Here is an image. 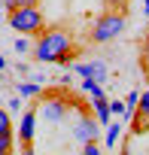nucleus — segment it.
Masks as SVG:
<instances>
[{
    "label": "nucleus",
    "mask_w": 149,
    "mask_h": 155,
    "mask_svg": "<svg viewBox=\"0 0 149 155\" xmlns=\"http://www.w3.org/2000/svg\"><path fill=\"white\" fill-rule=\"evenodd\" d=\"M6 107H9V113H18V110H22V101H18V97H12Z\"/></svg>",
    "instance_id": "obj_18"
},
{
    "label": "nucleus",
    "mask_w": 149,
    "mask_h": 155,
    "mask_svg": "<svg viewBox=\"0 0 149 155\" xmlns=\"http://www.w3.org/2000/svg\"><path fill=\"white\" fill-rule=\"evenodd\" d=\"M28 49H31V46H28V40H25V37H18V40H15V52H22V55H25Z\"/></svg>",
    "instance_id": "obj_17"
},
{
    "label": "nucleus",
    "mask_w": 149,
    "mask_h": 155,
    "mask_svg": "<svg viewBox=\"0 0 149 155\" xmlns=\"http://www.w3.org/2000/svg\"><path fill=\"white\" fill-rule=\"evenodd\" d=\"M107 3L116 6V9H125V6H128V0H107Z\"/></svg>",
    "instance_id": "obj_19"
},
{
    "label": "nucleus",
    "mask_w": 149,
    "mask_h": 155,
    "mask_svg": "<svg viewBox=\"0 0 149 155\" xmlns=\"http://www.w3.org/2000/svg\"><path fill=\"white\" fill-rule=\"evenodd\" d=\"M18 6H40V0H18Z\"/></svg>",
    "instance_id": "obj_20"
},
{
    "label": "nucleus",
    "mask_w": 149,
    "mask_h": 155,
    "mask_svg": "<svg viewBox=\"0 0 149 155\" xmlns=\"http://www.w3.org/2000/svg\"><path fill=\"white\" fill-rule=\"evenodd\" d=\"M82 152H85V155H101V146H98V140H88V143H82Z\"/></svg>",
    "instance_id": "obj_14"
},
{
    "label": "nucleus",
    "mask_w": 149,
    "mask_h": 155,
    "mask_svg": "<svg viewBox=\"0 0 149 155\" xmlns=\"http://www.w3.org/2000/svg\"><path fill=\"white\" fill-rule=\"evenodd\" d=\"M104 131H107V146H116L119 143V134L125 128H122V122H110V125H104Z\"/></svg>",
    "instance_id": "obj_9"
},
{
    "label": "nucleus",
    "mask_w": 149,
    "mask_h": 155,
    "mask_svg": "<svg viewBox=\"0 0 149 155\" xmlns=\"http://www.w3.org/2000/svg\"><path fill=\"white\" fill-rule=\"evenodd\" d=\"M15 91H18V97H37L40 94V85L37 82H18Z\"/></svg>",
    "instance_id": "obj_10"
},
{
    "label": "nucleus",
    "mask_w": 149,
    "mask_h": 155,
    "mask_svg": "<svg viewBox=\"0 0 149 155\" xmlns=\"http://www.w3.org/2000/svg\"><path fill=\"white\" fill-rule=\"evenodd\" d=\"M91 97H94V119L101 122V128H104V125H110V122H113V110H110V101H107L104 88H101L98 94H91Z\"/></svg>",
    "instance_id": "obj_8"
},
{
    "label": "nucleus",
    "mask_w": 149,
    "mask_h": 155,
    "mask_svg": "<svg viewBox=\"0 0 149 155\" xmlns=\"http://www.w3.org/2000/svg\"><path fill=\"white\" fill-rule=\"evenodd\" d=\"M125 25H128L125 12H119V9L101 12L98 21L91 25V40H94V43H110V40H116L119 34H125Z\"/></svg>",
    "instance_id": "obj_3"
},
{
    "label": "nucleus",
    "mask_w": 149,
    "mask_h": 155,
    "mask_svg": "<svg viewBox=\"0 0 149 155\" xmlns=\"http://www.w3.org/2000/svg\"><path fill=\"white\" fill-rule=\"evenodd\" d=\"M70 52H73V40L67 31H43L34 46V58L43 64H61L70 58Z\"/></svg>",
    "instance_id": "obj_1"
},
{
    "label": "nucleus",
    "mask_w": 149,
    "mask_h": 155,
    "mask_svg": "<svg viewBox=\"0 0 149 155\" xmlns=\"http://www.w3.org/2000/svg\"><path fill=\"white\" fill-rule=\"evenodd\" d=\"M9 152H12V137L0 134V155H9Z\"/></svg>",
    "instance_id": "obj_13"
},
{
    "label": "nucleus",
    "mask_w": 149,
    "mask_h": 155,
    "mask_svg": "<svg viewBox=\"0 0 149 155\" xmlns=\"http://www.w3.org/2000/svg\"><path fill=\"white\" fill-rule=\"evenodd\" d=\"M137 113H140V116H143V119L149 122V91H143V94H140V104H137Z\"/></svg>",
    "instance_id": "obj_12"
},
{
    "label": "nucleus",
    "mask_w": 149,
    "mask_h": 155,
    "mask_svg": "<svg viewBox=\"0 0 149 155\" xmlns=\"http://www.w3.org/2000/svg\"><path fill=\"white\" fill-rule=\"evenodd\" d=\"M49 125H58V122H64V116L70 113V107L64 104V101H43V107L37 110Z\"/></svg>",
    "instance_id": "obj_7"
},
{
    "label": "nucleus",
    "mask_w": 149,
    "mask_h": 155,
    "mask_svg": "<svg viewBox=\"0 0 149 155\" xmlns=\"http://www.w3.org/2000/svg\"><path fill=\"white\" fill-rule=\"evenodd\" d=\"M34 125H37V110H28L22 116V125H18V140H22V149L28 155L34 152Z\"/></svg>",
    "instance_id": "obj_6"
},
{
    "label": "nucleus",
    "mask_w": 149,
    "mask_h": 155,
    "mask_svg": "<svg viewBox=\"0 0 149 155\" xmlns=\"http://www.w3.org/2000/svg\"><path fill=\"white\" fill-rule=\"evenodd\" d=\"M137 104H140V91H131V94H128V110L137 113Z\"/></svg>",
    "instance_id": "obj_15"
},
{
    "label": "nucleus",
    "mask_w": 149,
    "mask_h": 155,
    "mask_svg": "<svg viewBox=\"0 0 149 155\" xmlns=\"http://www.w3.org/2000/svg\"><path fill=\"white\" fill-rule=\"evenodd\" d=\"M73 73H79L82 79H91V82L104 85V79H107V64H104L101 58H94V61H79V64H73Z\"/></svg>",
    "instance_id": "obj_5"
},
{
    "label": "nucleus",
    "mask_w": 149,
    "mask_h": 155,
    "mask_svg": "<svg viewBox=\"0 0 149 155\" xmlns=\"http://www.w3.org/2000/svg\"><path fill=\"white\" fill-rule=\"evenodd\" d=\"M3 70H6V58H3V55H0V73H3Z\"/></svg>",
    "instance_id": "obj_22"
},
{
    "label": "nucleus",
    "mask_w": 149,
    "mask_h": 155,
    "mask_svg": "<svg viewBox=\"0 0 149 155\" xmlns=\"http://www.w3.org/2000/svg\"><path fill=\"white\" fill-rule=\"evenodd\" d=\"M3 6H6V9H15V6H18V0H3Z\"/></svg>",
    "instance_id": "obj_21"
},
{
    "label": "nucleus",
    "mask_w": 149,
    "mask_h": 155,
    "mask_svg": "<svg viewBox=\"0 0 149 155\" xmlns=\"http://www.w3.org/2000/svg\"><path fill=\"white\" fill-rule=\"evenodd\" d=\"M110 110H113V116H122V113H125L128 107H125L122 101H110Z\"/></svg>",
    "instance_id": "obj_16"
},
{
    "label": "nucleus",
    "mask_w": 149,
    "mask_h": 155,
    "mask_svg": "<svg viewBox=\"0 0 149 155\" xmlns=\"http://www.w3.org/2000/svg\"><path fill=\"white\" fill-rule=\"evenodd\" d=\"M0 134H9L12 137V122H9V110L0 107Z\"/></svg>",
    "instance_id": "obj_11"
},
{
    "label": "nucleus",
    "mask_w": 149,
    "mask_h": 155,
    "mask_svg": "<svg viewBox=\"0 0 149 155\" xmlns=\"http://www.w3.org/2000/svg\"><path fill=\"white\" fill-rule=\"evenodd\" d=\"M73 137L76 143H88V140H101V122L94 119V113H76V122H73Z\"/></svg>",
    "instance_id": "obj_4"
},
{
    "label": "nucleus",
    "mask_w": 149,
    "mask_h": 155,
    "mask_svg": "<svg viewBox=\"0 0 149 155\" xmlns=\"http://www.w3.org/2000/svg\"><path fill=\"white\" fill-rule=\"evenodd\" d=\"M6 21H9V28L12 31H18V34H43L46 31V18H43V12L37 9V6H15V9H9V15H6Z\"/></svg>",
    "instance_id": "obj_2"
}]
</instances>
